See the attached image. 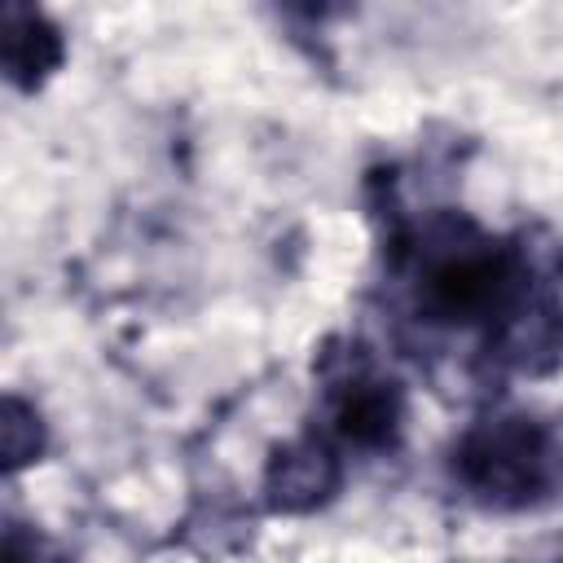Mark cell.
<instances>
[{"instance_id":"obj_1","label":"cell","mask_w":563,"mask_h":563,"mask_svg":"<svg viewBox=\"0 0 563 563\" xmlns=\"http://www.w3.org/2000/svg\"><path fill=\"white\" fill-rule=\"evenodd\" d=\"M550 444L528 418H497L471 431L457 449V475L471 493L497 506H519L550 484Z\"/></svg>"},{"instance_id":"obj_2","label":"cell","mask_w":563,"mask_h":563,"mask_svg":"<svg viewBox=\"0 0 563 563\" xmlns=\"http://www.w3.org/2000/svg\"><path fill=\"white\" fill-rule=\"evenodd\" d=\"M510 264L506 255L497 251H449V255H435L427 277H422V290H427V303L449 317V321H475L493 308L506 303L510 295Z\"/></svg>"},{"instance_id":"obj_3","label":"cell","mask_w":563,"mask_h":563,"mask_svg":"<svg viewBox=\"0 0 563 563\" xmlns=\"http://www.w3.org/2000/svg\"><path fill=\"white\" fill-rule=\"evenodd\" d=\"M339 427L356 444H383L396 431V391L383 383H356L339 400Z\"/></svg>"}]
</instances>
